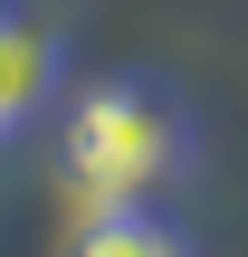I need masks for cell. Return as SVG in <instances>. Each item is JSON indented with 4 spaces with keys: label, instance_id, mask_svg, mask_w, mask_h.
<instances>
[{
    "label": "cell",
    "instance_id": "obj_1",
    "mask_svg": "<svg viewBox=\"0 0 248 257\" xmlns=\"http://www.w3.org/2000/svg\"><path fill=\"white\" fill-rule=\"evenodd\" d=\"M191 172V114L153 76H96L57 114V181L76 210H134L162 200Z\"/></svg>",
    "mask_w": 248,
    "mask_h": 257
},
{
    "label": "cell",
    "instance_id": "obj_2",
    "mask_svg": "<svg viewBox=\"0 0 248 257\" xmlns=\"http://www.w3.org/2000/svg\"><path fill=\"white\" fill-rule=\"evenodd\" d=\"M57 76H67V48L48 29V10L38 0H0V143L48 114Z\"/></svg>",
    "mask_w": 248,
    "mask_h": 257
},
{
    "label": "cell",
    "instance_id": "obj_3",
    "mask_svg": "<svg viewBox=\"0 0 248 257\" xmlns=\"http://www.w3.org/2000/svg\"><path fill=\"white\" fill-rule=\"evenodd\" d=\"M57 257H191V229L162 219L153 200H134V210H76V238Z\"/></svg>",
    "mask_w": 248,
    "mask_h": 257
}]
</instances>
